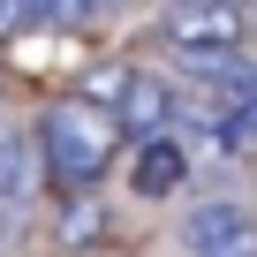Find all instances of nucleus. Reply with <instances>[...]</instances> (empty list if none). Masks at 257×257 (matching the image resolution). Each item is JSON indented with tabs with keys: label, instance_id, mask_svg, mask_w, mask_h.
Instances as JSON below:
<instances>
[{
	"label": "nucleus",
	"instance_id": "ddd939ff",
	"mask_svg": "<svg viewBox=\"0 0 257 257\" xmlns=\"http://www.w3.org/2000/svg\"><path fill=\"white\" fill-rule=\"evenodd\" d=\"M128 8H144V0H128Z\"/></svg>",
	"mask_w": 257,
	"mask_h": 257
},
{
	"label": "nucleus",
	"instance_id": "7ed1b4c3",
	"mask_svg": "<svg viewBox=\"0 0 257 257\" xmlns=\"http://www.w3.org/2000/svg\"><path fill=\"white\" fill-rule=\"evenodd\" d=\"M182 249L189 257H227V249H257V212L242 197H204L182 219Z\"/></svg>",
	"mask_w": 257,
	"mask_h": 257
},
{
	"label": "nucleus",
	"instance_id": "20e7f679",
	"mask_svg": "<svg viewBox=\"0 0 257 257\" xmlns=\"http://www.w3.org/2000/svg\"><path fill=\"white\" fill-rule=\"evenodd\" d=\"M189 182V152L174 137H137V159H128V189L137 197H174Z\"/></svg>",
	"mask_w": 257,
	"mask_h": 257
},
{
	"label": "nucleus",
	"instance_id": "9d476101",
	"mask_svg": "<svg viewBox=\"0 0 257 257\" xmlns=\"http://www.w3.org/2000/svg\"><path fill=\"white\" fill-rule=\"evenodd\" d=\"M8 31H23V0H0V38Z\"/></svg>",
	"mask_w": 257,
	"mask_h": 257
},
{
	"label": "nucleus",
	"instance_id": "39448f33",
	"mask_svg": "<svg viewBox=\"0 0 257 257\" xmlns=\"http://www.w3.org/2000/svg\"><path fill=\"white\" fill-rule=\"evenodd\" d=\"M31 189H38V152H31V128H16V121H0V212H23L31 204Z\"/></svg>",
	"mask_w": 257,
	"mask_h": 257
},
{
	"label": "nucleus",
	"instance_id": "9b49d317",
	"mask_svg": "<svg viewBox=\"0 0 257 257\" xmlns=\"http://www.w3.org/2000/svg\"><path fill=\"white\" fill-rule=\"evenodd\" d=\"M0 242H8V212H0Z\"/></svg>",
	"mask_w": 257,
	"mask_h": 257
},
{
	"label": "nucleus",
	"instance_id": "423d86ee",
	"mask_svg": "<svg viewBox=\"0 0 257 257\" xmlns=\"http://www.w3.org/2000/svg\"><path fill=\"white\" fill-rule=\"evenodd\" d=\"M128 76H137V68H91L83 76V106H98V113H121V98H128Z\"/></svg>",
	"mask_w": 257,
	"mask_h": 257
},
{
	"label": "nucleus",
	"instance_id": "6e6552de",
	"mask_svg": "<svg viewBox=\"0 0 257 257\" xmlns=\"http://www.w3.org/2000/svg\"><path fill=\"white\" fill-rule=\"evenodd\" d=\"M91 8H98V0H23V23H91Z\"/></svg>",
	"mask_w": 257,
	"mask_h": 257
},
{
	"label": "nucleus",
	"instance_id": "f8f14e48",
	"mask_svg": "<svg viewBox=\"0 0 257 257\" xmlns=\"http://www.w3.org/2000/svg\"><path fill=\"white\" fill-rule=\"evenodd\" d=\"M227 257H257V249H227Z\"/></svg>",
	"mask_w": 257,
	"mask_h": 257
},
{
	"label": "nucleus",
	"instance_id": "1a4fd4ad",
	"mask_svg": "<svg viewBox=\"0 0 257 257\" xmlns=\"http://www.w3.org/2000/svg\"><path fill=\"white\" fill-rule=\"evenodd\" d=\"M227 121H234V128H242V144H249V137H257V83H249V91H242V98H234V106H227Z\"/></svg>",
	"mask_w": 257,
	"mask_h": 257
},
{
	"label": "nucleus",
	"instance_id": "f03ea898",
	"mask_svg": "<svg viewBox=\"0 0 257 257\" xmlns=\"http://www.w3.org/2000/svg\"><path fill=\"white\" fill-rule=\"evenodd\" d=\"M167 46H174L189 68L234 61V53H242V16L227 8V0H189L182 16H167Z\"/></svg>",
	"mask_w": 257,
	"mask_h": 257
},
{
	"label": "nucleus",
	"instance_id": "0eeeda50",
	"mask_svg": "<svg viewBox=\"0 0 257 257\" xmlns=\"http://www.w3.org/2000/svg\"><path fill=\"white\" fill-rule=\"evenodd\" d=\"M98 234H106L98 197H76V204H68V219H61V242H68V249H83V242H98Z\"/></svg>",
	"mask_w": 257,
	"mask_h": 257
},
{
	"label": "nucleus",
	"instance_id": "f257e3e1",
	"mask_svg": "<svg viewBox=\"0 0 257 257\" xmlns=\"http://www.w3.org/2000/svg\"><path fill=\"white\" fill-rule=\"evenodd\" d=\"M31 152L46 159V174L61 189H91L113 167V152H121V121L98 113V106H83V98H61V106L38 113V144Z\"/></svg>",
	"mask_w": 257,
	"mask_h": 257
}]
</instances>
